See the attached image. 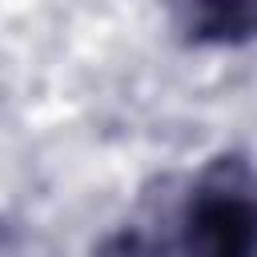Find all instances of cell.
<instances>
[{"mask_svg": "<svg viewBox=\"0 0 257 257\" xmlns=\"http://www.w3.org/2000/svg\"><path fill=\"white\" fill-rule=\"evenodd\" d=\"M181 32L193 44H245L257 36V0H209L181 8Z\"/></svg>", "mask_w": 257, "mask_h": 257, "instance_id": "7a4b0ae2", "label": "cell"}, {"mask_svg": "<svg viewBox=\"0 0 257 257\" xmlns=\"http://www.w3.org/2000/svg\"><path fill=\"white\" fill-rule=\"evenodd\" d=\"M177 257H257V169L237 157H213L177 217Z\"/></svg>", "mask_w": 257, "mask_h": 257, "instance_id": "6da1fadb", "label": "cell"}]
</instances>
